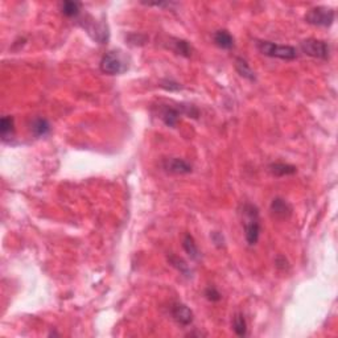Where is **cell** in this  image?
Segmentation results:
<instances>
[{"mask_svg":"<svg viewBox=\"0 0 338 338\" xmlns=\"http://www.w3.org/2000/svg\"><path fill=\"white\" fill-rule=\"evenodd\" d=\"M181 115V111L180 108L175 107H165L164 111L161 112V119L163 122L167 124L168 127H175L179 122V118Z\"/></svg>","mask_w":338,"mask_h":338,"instance_id":"9a60e30c","label":"cell"},{"mask_svg":"<svg viewBox=\"0 0 338 338\" xmlns=\"http://www.w3.org/2000/svg\"><path fill=\"white\" fill-rule=\"evenodd\" d=\"M30 131L34 136H45L50 132V124L45 118H36L30 124Z\"/></svg>","mask_w":338,"mask_h":338,"instance_id":"5bb4252c","label":"cell"},{"mask_svg":"<svg viewBox=\"0 0 338 338\" xmlns=\"http://www.w3.org/2000/svg\"><path fill=\"white\" fill-rule=\"evenodd\" d=\"M81 7L82 4L79 3V1H70V0H69V1H63V3H61V12H62L66 17H75V16L79 15Z\"/></svg>","mask_w":338,"mask_h":338,"instance_id":"2e32d148","label":"cell"},{"mask_svg":"<svg viewBox=\"0 0 338 338\" xmlns=\"http://www.w3.org/2000/svg\"><path fill=\"white\" fill-rule=\"evenodd\" d=\"M182 249L185 250V253L189 255L192 260H197L200 258V250L197 247V243L190 234H186L182 239Z\"/></svg>","mask_w":338,"mask_h":338,"instance_id":"4fadbf2b","label":"cell"},{"mask_svg":"<svg viewBox=\"0 0 338 338\" xmlns=\"http://www.w3.org/2000/svg\"><path fill=\"white\" fill-rule=\"evenodd\" d=\"M235 69L239 73L241 77L243 78L249 79V81H255L257 79V75L254 73V70L250 66V63L245 60V58H242V57H237L235 58Z\"/></svg>","mask_w":338,"mask_h":338,"instance_id":"8fae6325","label":"cell"},{"mask_svg":"<svg viewBox=\"0 0 338 338\" xmlns=\"http://www.w3.org/2000/svg\"><path fill=\"white\" fill-rule=\"evenodd\" d=\"M171 315L176 323L182 327H188L193 323V312L185 304L175 303L171 307Z\"/></svg>","mask_w":338,"mask_h":338,"instance_id":"52a82bcc","label":"cell"},{"mask_svg":"<svg viewBox=\"0 0 338 338\" xmlns=\"http://www.w3.org/2000/svg\"><path fill=\"white\" fill-rule=\"evenodd\" d=\"M213 38H214V42H216L217 46H219L221 49H226V50H229V49H231L234 46V37H233L230 32L226 29L217 30L216 33H214V36H213Z\"/></svg>","mask_w":338,"mask_h":338,"instance_id":"9c48e42d","label":"cell"},{"mask_svg":"<svg viewBox=\"0 0 338 338\" xmlns=\"http://www.w3.org/2000/svg\"><path fill=\"white\" fill-rule=\"evenodd\" d=\"M257 48L262 54L279 60L292 61L298 58V50L291 45L274 44L271 41H258Z\"/></svg>","mask_w":338,"mask_h":338,"instance_id":"7a4b0ae2","label":"cell"},{"mask_svg":"<svg viewBox=\"0 0 338 338\" xmlns=\"http://www.w3.org/2000/svg\"><path fill=\"white\" fill-rule=\"evenodd\" d=\"M335 9L331 7H315L305 15V21L316 26H331L335 21Z\"/></svg>","mask_w":338,"mask_h":338,"instance_id":"277c9868","label":"cell"},{"mask_svg":"<svg viewBox=\"0 0 338 338\" xmlns=\"http://www.w3.org/2000/svg\"><path fill=\"white\" fill-rule=\"evenodd\" d=\"M233 329H234L235 335L239 337H245L247 335V323H246L245 316L242 313H237L233 320Z\"/></svg>","mask_w":338,"mask_h":338,"instance_id":"e0dca14e","label":"cell"},{"mask_svg":"<svg viewBox=\"0 0 338 338\" xmlns=\"http://www.w3.org/2000/svg\"><path fill=\"white\" fill-rule=\"evenodd\" d=\"M243 222H245V237L249 246H255L260 237V221L258 208L253 204H245L243 210Z\"/></svg>","mask_w":338,"mask_h":338,"instance_id":"6da1fadb","label":"cell"},{"mask_svg":"<svg viewBox=\"0 0 338 338\" xmlns=\"http://www.w3.org/2000/svg\"><path fill=\"white\" fill-rule=\"evenodd\" d=\"M271 213L272 216L278 219H286L292 214V208L286 200L280 197H276L271 202Z\"/></svg>","mask_w":338,"mask_h":338,"instance_id":"ba28073f","label":"cell"},{"mask_svg":"<svg viewBox=\"0 0 338 338\" xmlns=\"http://www.w3.org/2000/svg\"><path fill=\"white\" fill-rule=\"evenodd\" d=\"M0 131H1V136L3 139H7L11 136L15 131V120L12 116H3L1 122H0Z\"/></svg>","mask_w":338,"mask_h":338,"instance_id":"d6986e66","label":"cell"},{"mask_svg":"<svg viewBox=\"0 0 338 338\" xmlns=\"http://www.w3.org/2000/svg\"><path fill=\"white\" fill-rule=\"evenodd\" d=\"M270 172L276 177H284V176L295 175L298 172V168L291 165V164L275 163L270 165Z\"/></svg>","mask_w":338,"mask_h":338,"instance_id":"7c38bea8","label":"cell"},{"mask_svg":"<svg viewBox=\"0 0 338 338\" xmlns=\"http://www.w3.org/2000/svg\"><path fill=\"white\" fill-rule=\"evenodd\" d=\"M86 29L89 32L95 41H98L99 44H104L108 40V30L107 26L104 24H94L91 22V25L86 26Z\"/></svg>","mask_w":338,"mask_h":338,"instance_id":"30bf717a","label":"cell"},{"mask_svg":"<svg viewBox=\"0 0 338 338\" xmlns=\"http://www.w3.org/2000/svg\"><path fill=\"white\" fill-rule=\"evenodd\" d=\"M100 70L110 75L122 74L127 70L124 61L118 52H107L100 60Z\"/></svg>","mask_w":338,"mask_h":338,"instance_id":"5b68a950","label":"cell"},{"mask_svg":"<svg viewBox=\"0 0 338 338\" xmlns=\"http://www.w3.org/2000/svg\"><path fill=\"white\" fill-rule=\"evenodd\" d=\"M168 260H169V263L173 266V267L177 270V271H180L184 276H188V278H190L192 276V271H190L189 266L184 262V260L181 259L180 257H176V255H169V258H168Z\"/></svg>","mask_w":338,"mask_h":338,"instance_id":"ac0fdd59","label":"cell"},{"mask_svg":"<svg viewBox=\"0 0 338 338\" xmlns=\"http://www.w3.org/2000/svg\"><path fill=\"white\" fill-rule=\"evenodd\" d=\"M300 48L304 54L313 58H320V60H328L331 56V46L328 42L317 38H307L301 41Z\"/></svg>","mask_w":338,"mask_h":338,"instance_id":"3957f363","label":"cell"},{"mask_svg":"<svg viewBox=\"0 0 338 338\" xmlns=\"http://www.w3.org/2000/svg\"><path fill=\"white\" fill-rule=\"evenodd\" d=\"M205 298L208 299L209 301H212V303H217V301L222 299V295L219 294L214 287H209V288L205 290Z\"/></svg>","mask_w":338,"mask_h":338,"instance_id":"44dd1931","label":"cell"},{"mask_svg":"<svg viewBox=\"0 0 338 338\" xmlns=\"http://www.w3.org/2000/svg\"><path fill=\"white\" fill-rule=\"evenodd\" d=\"M212 239L214 241V243H216L217 247H222L223 246V237L219 233H213L212 234Z\"/></svg>","mask_w":338,"mask_h":338,"instance_id":"7402d4cb","label":"cell"},{"mask_svg":"<svg viewBox=\"0 0 338 338\" xmlns=\"http://www.w3.org/2000/svg\"><path fill=\"white\" fill-rule=\"evenodd\" d=\"M173 50L184 57H190L192 54V48H190L189 42L185 40H180V38L173 40Z\"/></svg>","mask_w":338,"mask_h":338,"instance_id":"ffe728a7","label":"cell"},{"mask_svg":"<svg viewBox=\"0 0 338 338\" xmlns=\"http://www.w3.org/2000/svg\"><path fill=\"white\" fill-rule=\"evenodd\" d=\"M161 167L168 173L173 175H188L192 172V165L179 157H168L161 161Z\"/></svg>","mask_w":338,"mask_h":338,"instance_id":"8992f818","label":"cell"}]
</instances>
